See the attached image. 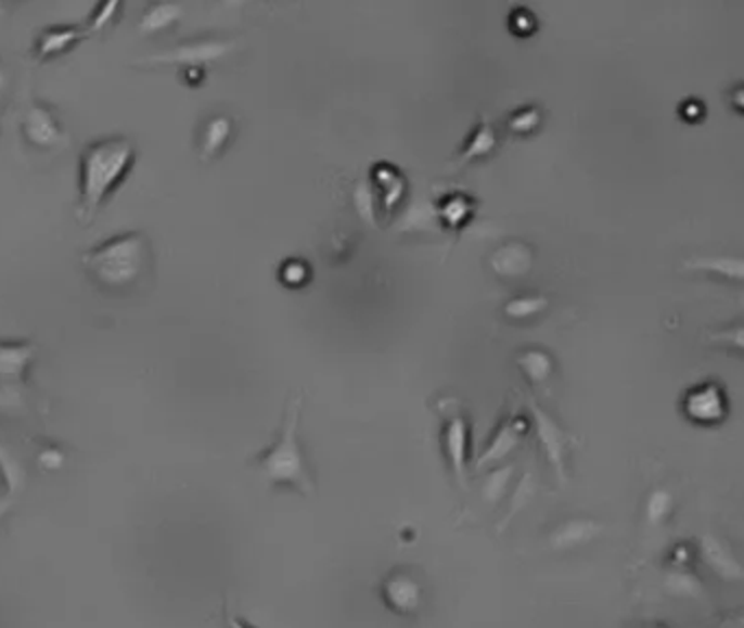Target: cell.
<instances>
[{"label":"cell","mask_w":744,"mask_h":628,"mask_svg":"<svg viewBox=\"0 0 744 628\" xmlns=\"http://www.w3.org/2000/svg\"><path fill=\"white\" fill-rule=\"evenodd\" d=\"M496 146H498V129L487 116H483L476 123V127L472 129V133L467 136V142L463 144V149L454 155L450 170L457 172V170H461L474 162L489 157L496 151Z\"/></svg>","instance_id":"16"},{"label":"cell","mask_w":744,"mask_h":628,"mask_svg":"<svg viewBox=\"0 0 744 628\" xmlns=\"http://www.w3.org/2000/svg\"><path fill=\"white\" fill-rule=\"evenodd\" d=\"M236 49L234 40L226 38H195L179 42L170 49L157 51L149 57H142L136 62V66H179L183 71L189 68H206L208 64H215L223 57H228Z\"/></svg>","instance_id":"5"},{"label":"cell","mask_w":744,"mask_h":628,"mask_svg":"<svg viewBox=\"0 0 744 628\" xmlns=\"http://www.w3.org/2000/svg\"><path fill=\"white\" fill-rule=\"evenodd\" d=\"M528 433H530L528 416H517V412L502 416L496 431L489 435V441L476 457L474 470L485 472V470L502 465V461L509 459L522 446Z\"/></svg>","instance_id":"8"},{"label":"cell","mask_w":744,"mask_h":628,"mask_svg":"<svg viewBox=\"0 0 744 628\" xmlns=\"http://www.w3.org/2000/svg\"><path fill=\"white\" fill-rule=\"evenodd\" d=\"M526 408H528L530 431L535 433V439L539 444L541 454L546 457L548 465L554 470L560 483H566L568 457L573 450V437L568 435V431H564L560 424H556V419L550 416V412H546L539 403H535V399L530 395L526 397Z\"/></svg>","instance_id":"6"},{"label":"cell","mask_w":744,"mask_h":628,"mask_svg":"<svg viewBox=\"0 0 744 628\" xmlns=\"http://www.w3.org/2000/svg\"><path fill=\"white\" fill-rule=\"evenodd\" d=\"M0 470H3V474H5L10 491H16L18 487H23V483H25V467L5 446H0Z\"/></svg>","instance_id":"26"},{"label":"cell","mask_w":744,"mask_h":628,"mask_svg":"<svg viewBox=\"0 0 744 628\" xmlns=\"http://www.w3.org/2000/svg\"><path fill=\"white\" fill-rule=\"evenodd\" d=\"M603 535H605L603 522L588 515H575V517L556 522L546 535V543L552 552H573V550L594 543Z\"/></svg>","instance_id":"12"},{"label":"cell","mask_w":744,"mask_h":628,"mask_svg":"<svg viewBox=\"0 0 744 628\" xmlns=\"http://www.w3.org/2000/svg\"><path fill=\"white\" fill-rule=\"evenodd\" d=\"M513 476H515L513 465H498V467L485 470V476L478 487V507L496 509L500 500L509 494Z\"/></svg>","instance_id":"21"},{"label":"cell","mask_w":744,"mask_h":628,"mask_svg":"<svg viewBox=\"0 0 744 628\" xmlns=\"http://www.w3.org/2000/svg\"><path fill=\"white\" fill-rule=\"evenodd\" d=\"M181 16H183V8L177 3H151L140 14L136 29L142 36H155V34H162V31L170 29L172 25H177L181 21Z\"/></svg>","instance_id":"22"},{"label":"cell","mask_w":744,"mask_h":628,"mask_svg":"<svg viewBox=\"0 0 744 628\" xmlns=\"http://www.w3.org/2000/svg\"><path fill=\"white\" fill-rule=\"evenodd\" d=\"M636 628H668V626L657 624V621H646V624H640V626H636Z\"/></svg>","instance_id":"33"},{"label":"cell","mask_w":744,"mask_h":628,"mask_svg":"<svg viewBox=\"0 0 744 628\" xmlns=\"http://www.w3.org/2000/svg\"><path fill=\"white\" fill-rule=\"evenodd\" d=\"M8 84H10V77H8L5 64H3V62H0V97H3V92L8 90Z\"/></svg>","instance_id":"32"},{"label":"cell","mask_w":744,"mask_h":628,"mask_svg":"<svg viewBox=\"0 0 744 628\" xmlns=\"http://www.w3.org/2000/svg\"><path fill=\"white\" fill-rule=\"evenodd\" d=\"M543 123V112L539 105H522L515 112L509 114V118L504 120V127L509 133L513 136H528L533 133L539 125Z\"/></svg>","instance_id":"25"},{"label":"cell","mask_w":744,"mask_h":628,"mask_svg":"<svg viewBox=\"0 0 744 628\" xmlns=\"http://www.w3.org/2000/svg\"><path fill=\"white\" fill-rule=\"evenodd\" d=\"M10 511V500H0V517Z\"/></svg>","instance_id":"34"},{"label":"cell","mask_w":744,"mask_h":628,"mask_svg":"<svg viewBox=\"0 0 744 628\" xmlns=\"http://www.w3.org/2000/svg\"><path fill=\"white\" fill-rule=\"evenodd\" d=\"M548 308L550 299L546 295H517L502 306V317L509 321H528L543 315Z\"/></svg>","instance_id":"23"},{"label":"cell","mask_w":744,"mask_h":628,"mask_svg":"<svg viewBox=\"0 0 744 628\" xmlns=\"http://www.w3.org/2000/svg\"><path fill=\"white\" fill-rule=\"evenodd\" d=\"M683 271H694V273H703L722 282H733V284H742V258L740 256H724V254H716V256H692L683 262Z\"/></svg>","instance_id":"19"},{"label":"cell","mask_w":744,"mask_h":628,"mask_svg":"<svg viewBox=\"0 0 744 628\" xmlns=\"http://www.w3.org/2000/svg\"><path fill=\"white\" fill-rule=\"evenodd\" d=\"M681 410L688 422L696 426H718L729 414V399L720 384L701 382L683 395Z\"/></svg>","instance_id":"10"},{"label":"cell","mask_w":744,"mask_h":628,"mask_svg":"<svg viewBox=\"0 0 744 628\" xmlns=\"http://www.w3.org/2000/svg\"><path fill=\"white\" fill-rule=\"evenodd\" d=\"M299 414L302 397H295L286 408L284 422L275 441L267 450H262L252 463L271 487H286L304 496H310L315 494V476L306 459V452L299 444Z\"/></svg>","instance_id":"3"},{"label":"cell","mask_w":744,"mask_h":628,"mask_svg":"<svg viewBox=\"0 0 744 628\" xmlns=\"http://www.w3.org/2000/svg\"><path fill=\"white\" fill-rule=\"evenodd\" d=\"M36 360L31 341H0V406L23 403L27 373Z\"/></svg>","instance_id":"7"},{"label":"cell","mask_w":744,"mask_h":628,"mask_svg":"<svg viewBox=\"0 0 744 628\" xmlns=\"http://www.w3.org/2000/svg\"><path fill=\"white\" fill-rule=\"evenodd\" d=\"M86 275L110 295L131 293L151 271L153 249L144 232L114 234L81 256Z\"/></svg>","instance_id":"1"},{"label":"cell","mask_w":744,"mask_h":628,"mask_svg":"<svg viewBox=\"0 0 744 628\" xmlns=\"http://www.w3.org/2000/svg\"><path fill=\"white\" fill-rule=\"evenodd\" d=\"M226 626H228V628H254V626H249L245 619H241V617H236V615H232V613H226Z\"/></svg>","instance_id":"31"},{"label":"cell","mask_w":744,"mask_h":628,"mask_svg":"<svg viewBox=\"0 0 744 628\" xmlns=\"http://www.w3.org/2000/svg\"><path fill=\"white\" fill-rule=\"evenodd\" d=\"M677 511V491L668 485H655L642 500V524L646 530L664 528Z\"/></svg>","instance_id":"18"},{"label":"cell","mask_w":744,"mask_h":628,"mask_svg":"<svg viewBox=\"0 0 744 628\" xmlns=\"http://www.w3.org/2000/svg\"><path fill=\"white\" fill-rule=\"evenodd\" d=\"M123 10V5L120 3H101V5H97V10L92 12V16H90V21L86 23V27H88V31L94 36V34H101L114 18H116V14Z\"/></svg>","instance_id":"27"},{"label":"cell","mask_w":744,"mask_h":628,"mask_svg":"<svg viewBox=\"0 0 744 628\" xmlns=\"http://www.w3.org/2000/svg\"><path fill=\"white\" fill-rule=\"evenodd\" d=\"M92 34L88 31L86 25H75V27L73 25H55V27H47L36 38L34 60L36 62H49V60L62 57V55L73 51L79 42H84Z\"/></svg>","instance_id":"14"},{"label":"cell","mask_w":744,"mask_h":628,"mask_svg":"<svg viewBox=\"0 0 744 628\" xmlns=\"http://www.w3.org/2000/svg\"><path fill=\"white\" fill-rule=\"evenodd\" d=\"M515 364L533 388H548L554 380L556 362L543 347H522L515 354Z\"/></svg>","instance_id":"17"},{"label":"cell","mask_w":744,"mask_h":628,"mask_svg":"<svg viewBox=\"0 0 744 628\" xmlns=\"http://www.w3.org/2000/svg\"><path fill=\"white\" fill-rule=\"evenodd\" d=\"M696 554L703 565L724 582H740L744 576L740 559L733 554L729 543L714 533H703L696 541Z\"/></svg>","instance_id":"13"},{"label":"cell","mask_w":744,"mask_h":628,"mask_svg":"<svg viewBox=\"0 0 744 628\" xmlns=\"http://www.w3.org/2000/svg\"><path fill=\"white\" fill-rule=\"evenodd\" d=\"M23 138L38 151H55L68 142L57 114L40 101L31 103L23 116Z\"/></svg>","instance_id":"11"},{"label":"cell","mask_w":744,"mask_h":628,"mask_svg":"<svg viewBox=\"0 0 744 628\" xmlns=\"http://www.w3.org/2000/svg\"><path fill=\"white\" fill-rule=\"evenodd\" d=\"M280 280L288 286H302L308 280V269L302 260H286L280 269Z\"/></svg>","instance_id":"28"},{"label":"cell","mask_w":744,"mask_h":628,"mask_svg":"<svg viewBox=\"0 0 744 628\" xmlns=\"http://www.w3.org/2000/svg\"><path fill=\"white\" fill-rule=\"evenodd\" d=\"M381 598L392 613L413 617L426 604V589L411 569L398 567L383 578Z\"/></svg>","instance_id":"9"},{"label":"cell","mask_w":744,"mask_h":628,"mask_svg":"<svg viewBox=\"0 0 744 628\" xmlns=\"http://www.w3.org/2000/svg\"><path fill=\"white\" fill-rule=\"evenodd\" d=\"M64 461H66V457H64V452H60L57 448H47V450H42V454L38 457V463H40L42 470H47V472L60 470V467L64 465Z\"/></svg>","instance_id":"29"},{"label":"cell","mask_w":744,"mask_h":628,"mask_svg":"<svg viewBox=\"0 0 744 628\" xmlns=\"http://www.w3.org/2000/svg\"><path fill=\"white\" fill-rule=\"evenodd\" d=\"M234 118L230 114H213L204 120V125L200 127V136H197V149H200V157L204 162L217 159L232 142L234 138Z\"/></svg>","instance_id":"15"},{"label":"cell","mask_w":744,"mask_h":628,"mask_svg":"<svg viewBox=\"0 0 744 628\" xmlns=\"http://www.w3.org/2000/svg\"><path fill=\"white\" fill-rule=\"evenodd\" d=\"M183 79L189 81V86H202L204 79H206V71L204 68H189V71H183Z\"/></svg>","instance_id":"30"},{"label":"cell","mask_w":744,"mask_h":628,"mask_svg":"<svg viewBox=\"0 0 744 628\" xmlns=\"http://www.w3.org/2000/svg\"><path fill=\"white\" fill-rule=\"evenodd\" d=\"M535 491H537V483H535L533 474H530V472H524L522 478L517 480V485L513 487L509 509H506V513H504V517H502V522H500V530H504V528L509 526V522H511L519 511H524V509L533 502Z\"/></svg>","instance_id":"24"},{"label":"cell","mask_w":744,"mask_h":628,"mask_svg":"<svg viewBox=\"0 0 744 628\" xmlns=\"http://www.w3.org/2000/svg\"><path fill=\"white\" fill-rule=\"evenodd\" d=\"M662 591L677 600H705V582L690 567H668L662 574Z\"/></svg>","instance_id":"20"},{"label":"cell","mask_w":744,"mask_h":628,"mask_svg":"<svg viewBox=\"0 0 744 628\" xmlns=\"http://www.w3.org/2000/svg\"><path fill=\"white\" fill-rule=\"evenodd\" d=\"M441 419V450L446 463L461 489H467V459H470V419L463 403L454 397H444L435 403Z\"/></svg>","instance_id":"4"},{"label":"cell","mask_w":744,"mask_h":628,"mask_svg":"<svg viewBox=\"0 0 744 628\" xmlns=\"http://www.w3.org/2000/svg\"><path fill=\"white\" fill-rule=\"evenodd\" d=\"M136 144L125 136H110L84 146L79 155V219L92 221L136 166Z\"/></svg>","instance_id":"2"}]
</instances>
